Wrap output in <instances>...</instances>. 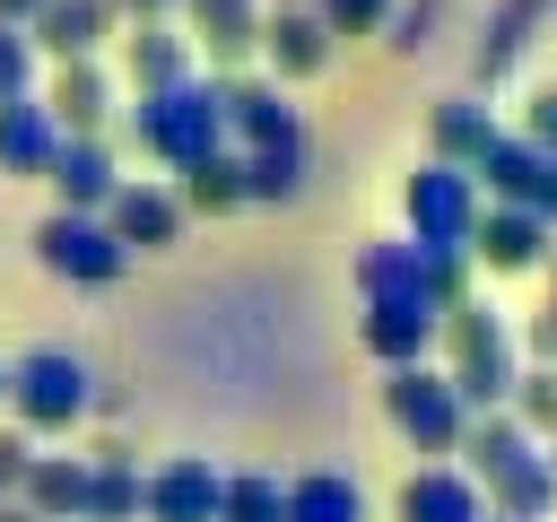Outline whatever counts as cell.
<instances>
[{
  "label": "cell",
  "instance_id": "1",
  "mask_svg": "<svg viewBox=\"0 0 557 522\" xmlns=\"http://www.w3.org/2000/svg\"><path fill=\"white\" fill-rule=\"evenodd\" d=\"M122 139L139 148V157H157V165H200L209 148H226V113H218V78H174V87H157V96H131L122 104Z\"/></svg>",
  "mask_w": 557,
  "mask_h": 522
},
{
  "label": "cell",
  "instance_id": "2",
  "mask_svg": "<svg viewBox=\"0 0 557 522\" xmlns=\"http://www.w3.org/2000/svg\"><path fill=\"white\" fill-rule=\"evenodd\" d=\"M435 339H444V383H453V400L479 418V409H505V391H513V374H522V348H513V322L487 304V296H470V304H453L444 322H435Z\"/></svg>",
  "mask_w": 557,
  "mask_h": 522
},
{
  "label": "cell",
  "instance_id": "3",
  "mask_svg": "<svg viewBox=\"0 0 557 522\" xmlns=\"http://www.w3.org/2000/svg\"><path fill=\"white\" fill-rule=\"evenodd\" d=\"M9 409H17L26 435H70L96 409V365L78 348H26L9 365Z\"/></svg>",
  "mask_w": 557,
  "mask_h": 522
},
{
  "label": "cell",
  "instance_id": "4",
  "mask_svg": "<svg viewBox=\"0 0 557 522\" xmlns=\"http://www.w3.org/2000/svg\"><path fill=\"white\" fill-rule=\"evenodd\" d=\"M400 226L418 252H470V226H479V183L461 165H409L400 174Z\"/></svg>",
  "mask_w": 557,
  "mask_h": 522
},
{
  "label": "cell",
  "instance_id": "5",
  "mask_svg": "<svg viewBox=\"0 0 557 522\" xmlns=\"http://www.w3.org/2000/svg\"><path fill=\"white\" fill-rule=\"evenodd\" d=\"M383 418H392V435L409 452H453L461 426H470V409L453 400L444 365H383Z\"/></svg>",
  "mask_w": 557,
  "mask_h": 522
},
{
  "label": "cell",
  "instance_id": "6",
  "mask_svg": "<svg viewBox=\"0 0 557 522\" xmlns=\"http://www.w3.org/2000/svg\"><path fill=\"white\" fill-rule=\"evenodd\" d=\"M35 261H44L52 278H70V287H113V278L131 270V252L113 244V226L87 217V209H52V217L35 226Z\"/></svg>",
  "mask_w": 557,
  "mask_h": 522
},
{
  "label": "cell",
  "instance_id": "7",
  "mask_svg": "<svg viewBox=\"0 0 557 522\" xmlns=\"http://www.w3.org/2000/svg\"><path fill=\"white\" fill-rule=\"evenodd\" d=\"M218 113H226V148H270V139H305V113L287 104L278 78L226 70L218 78Z\"/></svg>",
  "mask_w": 557,
  "mask_h": 522
},
{
  "label": "cell",
  "instance_id": "8",
  "mask_svg": "<svg viewBox=\"0 0 557 522\" xmlns=\"http://www.w3.org/2000/svg\"><path fill=\"white\" fill-rule=\"evenodd\" d=\"M548 217H531V209H513V200H479V226H470V261L487 270V278H531L540 261H548Z\"/></svg>",
  "mask_w": 557,
  "mask_h": 522
},
{
  "label": "cell",
  "instance_id": "9",
  "mask_svg": "<svg viewBox=\"0 0 557 522\" xmlns=\"http://www.w3.org/2000/svg\"><path fill=\"white\" fill-rule=\"evenodd\" d=\"M218 496H226V470L200 452L139 470V522H218Z\"/></svg>",
  "mask_w": 557,
  "mask_h": 522
},
{
  "label": "cell",
  "instance_id": "10",
  "mask_svg": "<svg viewBox=\"0 0 557 522\" xmlns=\"http://www.w3.org/2000/svg\"><path fill=\"white\" fill-rule=\"evenodd\" d=\"M44 113L61 122V139H104L113 113H122V87H113L104 61H52V78H44Z\"/></svg>",
  "mask_w": 557,
  "mask_h": 522
},
{
  "label": "cell",
  "instance_id": "11",
  "mask_svg": "<svg viewBox=\"0 0 557 522\" xmlns=\"http://www.w3.org/2000/svg\"><path fill=\"white\" fill-rule=\"evenodd\" d=\"M104 226H113V244L122 252H174L183 244V200H174V183H148V174H122V191L104 200Z\"/></svg>",
  "mask_w": 557,
  "mask_h": 522
},
{
  "label": "cell",
  "instance_id": "12",
  "mask_svg": "<svg viewBox=\"0 0 557 522\" xmlns=\"http://www.w3.org/2000/svg\"><path fill=\"white\" fill-rule=\"evenodd\" d=\"M331 26L305 9V0H278V9H261V61H270V78L278 87H305V78H322L331 70Z\"/></svg>",
  "mask_w": 557,
  "mask_h": 522
},
{
  "label": "cell",
  "instance_id": "13",
  "mask_svg": "<svg viewBox=\"0 0 557 522\" xmlns=\"http://www.w3.org/2000/svg\"><path fill=\"white\" fill-rule=\"evenodd\" d=\"M113 35H122V0H44L26 17V44L52 61H96Z\"/></svg>",
  "mask_w": 557,
  "mask_h": 522
},
{
  "label": "cell",
  "instance_id": "14",
  "mask_svg": "<svg viewBox=\"0 0 557 522\" xmlns=\"http://www.w3.org/2000/svg\"><path fill=\"white\" fill-rule=\"evenodd\" d=\"M261 9H270V0H183L174 17H183V35H191V52H209V70L226 78V70H244V61L261 52Z\"/></svg>",
  "mask_w": 557,
  "mask_h": 522
},
{
  "label": "cell",
  "instance_id": "15",
  "mask_svg": "<svg viewBox=\"0 0 557 522\" xmlns=\"http://www.w3.org/2000/svg\"><path fill=\"white\" fill-rule=\"evenodd\" d=\"M113 44H122V87H131V96H157V87L191 78V61H200L191 35H183L174 17H131Z\"/></svg>",
  "mask_w": 557,
  "mask_h": 522
},
{
  "label": "cell",
  "instance_id": "16",
  "mask_svg": "<svg viewBox=\"0 0 557 522\" xmlns=\"http://www.w3.org/2000/svg\"><path fill=\"white\" fill-rule=\"evenodd\" d=\"M392 522H487V496H479L470 470L418 461V470L400 478V496H392Z\"/></svg>",
  "mask_w": 557,
  "mask_h": 522
},
{
  "label": "cell",
  "instance_id": "17",
  "mask_svg": "<svg viewBox=\"0 0 557 522\" xmlns=\"http://www.w3.org/2000/svg\"><path fill=\"white\" fill-rule=\"evenodd\" d=\"M496 130H505V122L487 113V96H479V87H461V96H435V104H426V157H435V165H461V174H470V165L487 157V139H496Z\"/></svg>",
  "mask_w": 557,
  "mask_h": 522
},
{
  "label": "cell",
  "instance_id": "18",
  "mask_svg": "<svg viewBox=\"0 0 557 522\" xmlns=\"http://www.w3.org/2000/svg\"><path fill=\"white\" fill-rule=\"evenodd\" d=\"M44 183H52V200H61V209H87V217H104V200L122 191V157H113V139H61Z\"/></svg>",
  "mask_w": 557,
  "mask_h": 522
},
{
  "label": "cell",
  "instance_id": "19",
  "mask_svg": "<svg viewBox=\"0 0 557 522\" xmlns=\"http://www.w3.org/2000/svg\"><path fill=\"white\" fill-rule=\"evenodd\" d=\"M357 296L366 304H426V252L409 235H374L357 252ZM435 313V304H426Z\"/></svg>",
  "mask_w": 557,
  "mask_h": 522
},
{
  "label": "cell",
  "instance_id": "20",
  "mask_svg": "<svg viewBox=\"0 0 557 522\" xmlns=\"http://www.w3.org/2000/svg\"><path fill=\"white\" fill-rule=\"evenodd\" d=\"M52 148H61V122L44 113V96H9L0 104V174L44 183L52 174Z\"/></svg>",
  "mask_w": 557,
  "mask_h": 522
},
{
  "label": "cell",
  "instance_id": "21",
  "mask_svg": "<svg viewBox=\"0 0 557 522\" xmlns=\"http://www.w3.org/2000/svg\"><path fill=\"white\" fill-rule=\"evenodd\" d=\"M357 348H366L374 365H426L435 313H426V304H366V313H357Z\"/></svg>",
  "mask_w": 557,
  "mask_h": 522
},
{
  "label": "cell",
  "instance_id": "22",
  "mask_svg": "<svg viewBox=\"0 0 557 522\" xmlns=\"http://www.w3.org/2000/svg\"><path fill=\"white\" fill-rule=\"evenodd\" d=\"M453 452H461V470H470V478L487 487L496 470H513V461H531L540 444L522 435V418H513V409H479V418L461 426V444H453Z\"/></svg>",
  "mask_w": 557,
  "mask_h": 522
},
{
  "label": "cell",
  "instance_id": "23",
  "mask_svg": "<svg viewBox=\"0 0 557 522\" xmlns=\"http://www.w3.org/2000/svg\"><path fill=\"white\" fill-rule=\"evenodd\" d=\"M17 505L44 513V522H78V505H87V452H35Z\"/></svg>",
  "mask_w": 557,
  "mask_h": 522
},
{
  "label": "cell",
  "instance_id": "24",
  "mask_svg": "<svg viewBox=\"0 0 557 522\" xmlns=\"http://www.w3.org/2000/svg\"><path fill=\"white\" fill-rule=\"evenodd\" d=\"M278 513L287 522H366V487L348 470H296L278 487Z\"/></svg>",
  "mask_w": 557,
  "mask_h": 522
},
{
  "label": "cell",
  "instance_id": "25",
  "mask_svg": "<svg viewBox=\"0 0 557 522\" xmlns=\"http://www.w3.org/2000/svg\"><path fill=\"white\" fill-rule=\"evenodd\" d=\"M244 157V200H305L313 183V139H270V148H235Z\"/></svg>",
  "mask_w": 557,
  "mask_h": 522
},
{
  "label": "cell",
  "instance_id": "26",
  "mask_svg": "<svg viewBox=\"0 0 557 522\" xmlns=\"http://www.w3.org/2000/svg\"><path fill=\"white\" fill-rule=\"evenodd\" d=\"M174 200H183V217H235L244 209V157L235 148H209L200 165L174 174Z\"/></svg>",
  "mask_w": 557,
  "mask_h": 522
},
{
  "label": "cell",
  "instance_id": "27",
  "mask_svg": "<svg viewBox=\"0 0 557 522\" xmlns=\"http://www.w3.org/2000/svg\"><path fill=\"white\" fill-rule=\"evenodd\" d=\"M479 496H487V513H505V522H548V513H557V470H548V452H531V461L496 470Z\"/></svg>",
  "mask_w": 557,
  "mask_h": 522
},
{
  "label": "cell",
  "instance_id": "28",
  "mask_svg": "<svg viewBox=\"0 0 557 522\" xmlns=\"http://www.w3.org/2000/svg\"><path fill=\"white\" fill-rule=\"evenodd\" d=\"M522 52H531V17H522L513 0H496V9H487V26H479V44H470V78H479V96H487V87H505Z\"/></svg>",
  "mask_w": 557,
  "mask_h": 522
},
{
  "label": "cell",
  "instance_id": "29",
  "mask_svg": "<svg viewBox=\"0 0 557 522\" xmlns=\"http://www.w3.org/2000/svg\"><path fill=\"white\" fill-rule=\"evenodd\" d=\"M78 522H139V461H87Z\"/></svg>",
  "mask_w": 557,
  "mask_h": 522
},
{
  "label": "cell",
  "instance_id": "30",
  "mask_svg": "<svg viewBox=\"0 0 557 522\" xmlns=\"http://www.w3.org/2000/svg\"><path fill=\"white\" fill-rule=\"evenodd\" d=\"M505 409L522 418V435H531V444H548V435H557V365H522V374H513V391H505Z\"/></svg>",
  "mask_w": 557,
  "mask_h": 522
},
{
  "label": "cell",
  "instance_id": "31",
  "mask_svg": "<svg viewBox=\"0 0 557 522\" xmlns=\"http://www.w3.org/2000/svg\"><path fill=\"white\" fill-rule=\"evenodd\" d=\"M278 487H287V478H270V470H226L218 522H287V513H278Z\"/></svg>",
  "mask_w": 557,
  "mask_h": 522
},
{
  "label": "cell",
  "instance_id": "32",
  "mask_svg": "<svg viewBox=\"0 0 557 522\" xmlns=\"http://www.w3.org/2000/svg\"><path fill=\"white\" fill-rule=\"evenodd\" d=\"M470 270H479L470 252H426V304H435V322H444L453 304H470V296H479V287H470Z\"/></svg>",
  "mask_w": 557,
  "mask_h": 522
},
{
  "label": "cell",
  "instance_id": "33",
  "mask_svg": "<svg viewBox=\"0 0 557 522\" xmlns=\"http://www.w3.org/2000/svg\"><path fill=\"white\" fill-rule=\"evenodd\" d=\"M435 17H444V0H392V17H383V44L409 61V52H426V44H435Z\"/></svg>",
  "mask_w": 557,
  "mask_h": 522
},
{
  "label": "cell",
  "instance_id": "34",
  "mask_svg": "<svg viewBox=\"0 0 557 522\" xmlns=\"http://www.w3.org/2000/svg\"><path fill=\"white\" fill-rule=\"evenodd\" d=\"M322 26H331V44H348V35H383V17H392V0H305Z\"/></svg>",
  "mask_w": 557,
  "mask_h": 522
},
{
  "label": "cell",
  "instance_id": "35",
  "mask_svg": "<svg viewBox=\"0 0 557 522\" xmlns=\"http://www.w3.org/2000/svg\"><path fill=\"white\" fill-rule=\"evenodd\" d=\"M35 44H26V26H0V104L9 96H35Z\"/></svg>",
  "mask_w": 557,
  "mask_h": 522
},
{
  "label": "cell",
  "instance_id": "36",
  "mask_svg": "<svg viewBox=\"0 0 557 522\" xmlns=\"http://www.w3.org/2000/svg\"><path fill=\"white\" fill-rule=\"evenodd\" d=\"M513 130H522L531 148H548V157H557V87H531V96H522V122H513Z\"/></svg>",
  "mask_w": 557,
  "mask_h": 522
},
{
  "label": "cell",
  "instance_id": "37",
  "mask_svg": "<svg viewBox=\"0 0 557 522\" xmlns=\"http://www.w3.org/2000/svg\"><path fill=\"white\" fill-rule=\"evenodd\" d=\"M513 348H522L531 365H557V296H548V304H540V313L513 331Z\"/></svg>",
  "mask_w": 557,
  "mask_h": 522
},
{
  "label": "cell",
  "instance_id": "38",
  "mask_svg": "<svg viewBox=\"0 0 557 522\" xmlns=\"http://www.w3.org/2000/svg\"><path fill=\"white\" fill-rule=\"evenodd\" d=\"M26 461H35V435L26 426H0V496L26 487Z\"/></svg>",
  "mask_w": 557,
  "mask_h": 522
},
{
  "label": "cell",
  "instance_id": "39",
  "mask_svg": "<svg viewBox=\"0 0 557 522\" xmlns=\"http://www.w3.org/2000/svg\"><path fill=\"white\" fill-rule=\"evenodd\" d=\"M531 217H548V226H557V157H548V165H540V183H531Z\"/></svg>",
  "mask_w": 557,
  "mask_h": 522
},
{
  "label": "cell",
  "instance_id": "40",
  "mask_svg": "<svg viewBox=\"0 0 557 522\" xmlns=\"http://www.w3.org/2000/svg\"><path fill=\"white\" fill-rule=\"evenodd\" d=\"M174 9H183V0H122V26H131V17H174Z\"/></svg>",
  "mask_w": 557,
  "mask_h": 522
},
{
  "label": "cell",
  "instance_id": "41",
  "mask_svg": "<svg viewBox=\"0 0 557 522\" xmlns=\"http://www.w3.org/2000/svg\"><path fill=\"white\" fill-rule=\"evenodd\" d=\"M35 9H44V0H0V26H26Z\"/></svg>",
  "mask_w": 557,
  "mask_h": 522
},
{
  "label": "cell",
  "instance_id": "42",
  "mask_svg": "<svg viewBox=\"0 0 557 522\" xmlns=\"http://www.w3.org/2000/svg\"><path fill=\"white\" fill-rule=\"evenodd\" d=\"M513 9H522L531 26H548V17H557V0H513Z\"/></svg>",
  "mask_w": 557,
  "mask_h": 522
},
{
  "label": "cell",
  "instance_id": "43",
  "mask_svg": "<svg viewBox=\"0 0 557 522\" xmlns=\"http://www.w3.org/2000/svg\"><path fill=\"white\" fill-rule=\"evenodd\" d=\"M540 278H548V296H557V235H548V261H540Z\"/></svg>",
  "mask_w": 557,
  "mask_h": 522
},
{
  "label": "cell",
  "instance_id": "44",
  "mask_svg": "<svg viewBox=\"0 0 557 522\" xmlns=\"http://www.w3.org/2000/svg\"><path fill=\"white\" fill-rule=\"evenodd\" d=\"M540 452H548V470H557V435H548V444H540Z\"/></svg>",
  "mask_w": 557,
  "mask_h": 522
},
{
  "label": "cell",
  "instance_id": "45",
  "mask_svg": "<svg viewBox=\"0 0 557 522\" xmlns=\"http://www.w3.org/2000/svg\"><path fill=\"white\" fill-rule=\"evenodd\" d=\"M0 400H9V357H0Z\"/></svg>",
  "mask_w": 557,
  "mask_h": 522
},
{
  "label": "cell",
  "instance_id": "46",
  "mask_svg": "<svg viewBox=\"0 0 557 522\" xmlns=\"http://www.w3.org/2000/svg\"><path fill=\"white\" fill-rule=\"evenodd\" d=\"M487 522H505V513H487Z\"/></svg>",
  "mask_w": 557,
  "mask_h": 522
},
{
  "label": "cell",
  "instance_id": "47",
  "mask_svg": "<svg viewBox=\"0 0 557 522\" xmlns=\"http://www.w3.org/2000/svg\"><path fill=\"white\" fill-rule=\"evenodd\" d=\"M270 9H278V0H270Z\"/></svg>",
  "mask_w": 557,
  "mask_h": 522
}]
</instances>
